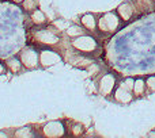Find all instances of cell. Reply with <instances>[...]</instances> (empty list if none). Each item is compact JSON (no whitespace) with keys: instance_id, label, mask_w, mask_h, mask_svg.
<instances>
[{"instance_id":"cell-1","label":"cell","mask_w":155,"mask_h":138,"mask_svg":"<svg viewBox=\"0 0 155 138\" xmlns=\"http://www.w3.org/2000/svg\"><path fill=\"white\" fill-rule=\"evenodd\" d=\"M29 38L34 42V45L42 48H53L61 43L63 34L61 30H59L54 24H44L30 29Z\"/></svg>"},{"instance_id":"cell-2","label":"cell","mask_w":155,"mask_h":138,"mask_svg":"<svg viewBox=\"0 0 155 138\" xmlns=\"http://www.w3.org/2000/svg\"><path fill=\"white\" fill-rule=\"evenodd\" d=\"M123 19L117 14V11H107V12L99 14L97 19V27H98V34L104 37H110L116 34L121 27L124 26Z\"/></svg>"},{"instance_id":"cell-3","label":"cell","mask_w":155,"mask_h":138,"mask_svg":"<svg viewBox=\"0 0 155 138\" xmlns=\"http://www.w3.org/2000/svg\"><path fill=\"white\" fill-rule=\"evenodd\" d=\"M70 46L74 49L75 52L80 54H84V56H91L95 52H98L99 49V43L98 39L94 34L87 33V34H83L80 37L72 38L70 41Z\"/></svg>"},{"instance_id":"cell-4","label":"cell","mask_w":155,"mask_h":138,"mask_svg":"<svg viewBox=\"0 0 155 138\" xmlns=\"http://www.w3.org/2000/svg\"><path fill=\"white\" fill-rule=\"evenodd\" d=\"M134 84L135 79L134 77H125L121 81H118L117 87L114 88L112 93V98L116 103L118 104H129L135 100L134 96Z\"/></svg>"},{"instance_id":"cell-5","label":"cell","mask_w":155,"mask_h":138,"mask_svg":"<svg viewBox=\"0 0 155 138\" xmlns=\"http://www.w3.org/2000/svg\"><path fill=\"white\" fill-rule=\"evenodd\" d=\"M117 84H118L117 76L114 73H112V72H106V73H102L97 80V91L99 92V95L107 98V96H112Z\"/></svg>"},{"instance_id":"cell-6","label":"cell","mask_w":155,"mask_h":138,"mask_svg":"<svg viewBox=\"0 0 155 138\" xmlns=\"http://www.w3.org/2000/svg\"><path fill=\"white\" fill-rule=\"evenodd\" d=\"M18 57L21 58L25 69L33 71V69L40 68V50L35 49L34 46H26L19 52Z\"/></svg>"},{"instance_id":"cell-7","label":"cell","mask_w":155,"mask_h":138,"mask_svg":"<svg viewBox=\"0 0 155 138\" xmlns=\"http://www.w3.org/2000/svg\"><path fill=\"white\" fill-rule=\"evenodd\" d=\"M63 61V56L59 50H54L52 48L40 49V65L41 68L46 69Z\"/></svg>"},{"instance_id":"cell-8","label":"cell","mask_w":155,"mask_h":138,"mask_svg":"<svg viewBox=\"0 0 155 138\" xmlns=\"http://www.w3.org/2000/svg\"><path fill=\"white\" fill-rule=\"evenodd\" d=\"M41 134L44 137H63L67 134V127L63 121H49L41 126Z\"/></svg>"},{"instance_id":"cell-9","label":"cell","mask_w":155,"mask_h":138,"mask_svg":"<svg viewBox=\"0 0 155 138\" xmlns=\"http://www.w3.org/2000/svg\"><path fill=\"white\" fill-rule=\"evenodd\" d=\"M116 11H117V14L120 15V18L123 19L124 23H128V22H131L132 19H135L136 16H139L134 0H125V2L121 3V4L116 8Z\"/></svg>"},{"instance_id":"cell-10","label":"cell","mask_w":155,"mask_h":138,"mask_svg":"<svg viewBox=\"0 0 155 138\" xmlns=\"http://www.w3.org/2000/svg\"><path fill=\"white\" fill-rule=\"evenodd\" d=\"M97 19H98V15H95V14H93V12H87V14H83V15L80 16L79 22L88 33H91V34L95 35V34H98Z\"/></svg>"},{"instance_id":"cell-11","label":"cell","mask_w":155,"mask_h":138,"mask_svg":"<svg viewBox=\"0 0 155 138\" xmlns=\"http://www.w3.org/2000/svg\"><path fill=\"white\" fill-rule=\"evenodd\" d=\"M139 15L148 14L155 10V0H134Z\"/></svg>"},{"instance_id":"cell-12","label":"cell","mask_w":155,"mask_h":138,"mask_svg":"<svg viewBox=\"0 0 155 138\" xmlns=\"http://www.w3.org/2000/svg\"><path fill=\"white\" fill-rule=\"evenodd\" d=\"M146 95H147V84H146V79H143V77H137V79H135V84H134V96H135V99H140Z\"/></svg>"},{"instance_id":"cell-13","label":"cell","mask_w":155,"mask_h":138,"mask_svg":"<svg viewBox=\"0 0 155 138\" xmlns=\"http://www.w3.org/2000/svg\"><path fill=\"white\" fill-rule=\"evenodd\" d=\"M4 62H5V67H7V69L11 72V73H21V72L25 69L21 58L16 56L10 57V58H7Z\"/></svg>"},{"instance_id":"cell-14","label":"cell","mask_w":155,"mask_h":138,"mask_svg":"<svg viewBox=\"0 0 155 138\" xmlns=\"http://www.w3.org/2000/svg\"><path fill=\"white\" fill-rule=\"evenodd\" d=\"M87 33L88 31L82 26V24H70V26L64 30V34L67 35L70 39L80 37V35H83V34H87Z\"/></svg>"},{"instance_id":"cell-15","label":"cell","mask_w":155,"mask_h":138,"mask_svg":"<svg viewBox=\"0 0 155 138\" xmlns=\"http://www.w3.org/2000/svg\"><path fill=\"white\" fill-rule=\"evenodd\" d=\"M29 15H30V19H31V23L34 24V26H44V24L48 23V19H46L45 14H44L40 8L34 10L33 12H30Z\"/></svg>"},{"instance_id":"cell-16","label":"cell","mask_w":155,"mask_h":138,"mask_svg":"<svg viewBox=\"0 0 155 138\" xmlns=\"http://www.w3.org/2000/svg\"><path fill=\"white\" fill-rule=\"evenodd\" d=\"M71 123V127H67V134H71V136H80V134H83V131H84V127H83V125H80L79 122H74V121H70Z\"/></svg>"},{"instance_id":"cell-17","label":"cell","mask_w":155,"mask_h":138,"mask_svg":"<svg viewBox=\"0 0 155 138\" xmlns=\"http://www.w3.org/2000/svg\"><path fill=\"white\" fill-rule=\"evenodd\" d=\"M35 131L33 130V127L30 126H25V127H19L18 130L14 131V136L15 137H34L35 136Z\"/></svg>"},{"instance_id":"cell-18","label":"cell","mask_w":155,"mask_h":138,"mask_svg":"<svg viewBox=\"0 0 155 138\" xmlns=\"http://www.w3.org/2000/svg\"><path fill=\"white\" fill-rule=\"evenodd\" d=\"M22 8H23L25 12L30 14L34 10L38 8V0H23L22 2Z\"/></svg>"},{"instance_id":"cell-19","label":"cell","mask_w":155,"mask_h":138,"mask_svg":"<svg viewBox=\"0 0 155 138\" xmlns=\"http://www.w3.org/2000/svg\"><path fill=\"white\" fill-rule=\"evenodd\" d=\"M146 84H147V95L155 93V74L146 77Z\"/></svg>"},{"instance_id":"cell-20","label":"cell","mask_w":155,"mask_h":138,"mask_svg":"<svg viewBox=\"0 0 155 138\" xmlns=\"http://www.w3.org/2000/svg\"><path fill=\"white\" fill-rule=\"evenodd\" d=\"M7 71H8V69H7V67H5V62L0 61V76H2V74H4Z\"/></svg>"},{"instance_id":"cell-21","label":"cell","mask_w":155,"mask_h":138,"mask_svg":"<svg viewBox=\"0 0 155 138\" xmlns=\"http://www.w3.org/2000/svg\"><path fill=\"white\" fill-rule=\"evenodd\" d=\"M147 137H155V130H153V131H150V133L147 134Z\"/></svg>"},{"instance_id":"cell-22","label":"cell","mask_w":155,"mask_h":138,"mask_svg":"<svg viewBox=\"0 0 155 138\" xmlns=\"http://www.w3.org/2000/svg\"><path fill=\"white\" fill-rule=\"evenodd\" d=\"M14 3H16V4H22V2H23V0H12Z\"/></svg>"}]
</instances>
